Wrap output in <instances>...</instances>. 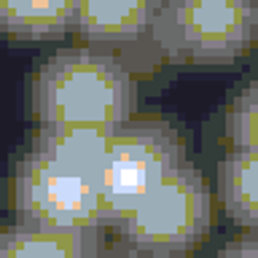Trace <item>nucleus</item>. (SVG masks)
Here are the masks:
<instances>
[{
    "label": "nucleus",
    "mask_w": 258,
    "mask_h": 258,
    "mask_svg": "<svg viewBox=\"0 0 258 258\" xmlns=\"http://www.w3.org/2000/svg\"><path fill=\"white\" fill-rule=\"evenodd\" d=\"M159 0H78V35L97 48L126 46L151 32Z\"/></svg>",
    "instance_id": "obj_6"
},
{
    "label": "nucleus",
    "mask_w": 258,
    "mask_h": 258,
    "mask_svg": "<svg viewBox=\"0 0 258 258\" xmlns=\"http://www.w3.org/2000/svg\"><path fill=\"white\" fill-rule=\"evenodd\" d=\"M218 258H258V234H242V237L226 242Z\"/></svg>",
    "instance_id": "obj_13"
},
{
    "label": "nucleus",
    "mask_w": 258,
    "mask_h": 258,
    "mask_svg": "<svg viewBox=\"0 0 258 258\" xmlns=\"http://www.w3.org/2000/svg\"><path fill=\"white\" fill-rule=\"evenodd\" d=\"M255 46H258V30H255Z\"/></svg>",
    "instance_id": "obj_15"
},
{
    "label": "nucleus",
    "mask_w": 258,
    "mask_h": 258,
    "mask_svg": "<svg viewBox=\"0 0 258 258\" xmlns=\"http://www.w3.org/2000/svg\"><path fill=\"white\" fill-rule=\"evenodd\" d=\"M185 164V145L167 118H132L110 137L108 159L97 175L105 226L132 215L177 167Z\"/></svg>",
    "instance_id": "obj_3"
},
{
    "label": "nucleus",
    "mask_w": 258,
    "mask_h": 258,
    "mask_svg": "<svg viewBox=\"0 0 258 258\" xmlns=\"http://www.w3.org/2000/svg\"><path fill=\"white\" fill-rule=\"evenodd\" d=\"M258 0H185L159 6L151 38L185 68H226L255 46Z\"/></svg>",
    "instance_id": "obj_2"
},
{
    "label": "nucleus",
    "mask_w": 258,
    "mask_h": 258,
    "mask_svg": "<svg viewBox=\"0 0 258 258\" xmlns=\"http://www.w3.org/2000/svg\"><path fill=\"white\" fill-rule=\"evenodd\" d=\"M169 3H185V0H159V6H169Z\"/></svg>",
    "instance_id": "obj_14"
},
{
    "label": "nucleus",
    "mask_w": 258,
    "mask_h": 258,
    "mask_svg": "<svg viewBox=\"0 0 258 258\" xmlns=\"http://www.w3.org/2000/svg\"><path fill=\"white\" fill-rule=\"evenodd\" d=\"M135 110L137 81L108 48H62L40 62L30 81V113L38 126H97L116 135Z\"/></svg>",
    "instance_id": "obj_1"
},
{
    "label": "nucleus",
    "mask_w": 258,
    "mask_h": 258,
    "mask_svg": "<svg viewBox=\"0 0 258 258\" xmlns=\"http://www.w3.org/2000/svg\"><path fill=\"white\" fill-rule=\"evenodd\" d=\"M102 229H56L14 221L0 237V258H100Z\"/></svg>",
    "instance_id": "obj_7"
},
{
    "label": "nucleus",
    "mask_w": 258,
    "mask_h": 258,
    "mask_svg": "<svg viewBox=\"0 0 258 258\" xmlns=\"http://www.w3.org/2000/svg\"><path fill=\"white\" fill-rule=\"evenodd\" d=\"M213 226V191L194 164L177 167L132 215L113 226L159 258L188 253Z\"/></svg>",
    "instance_id": "obj_4"
},
{
    "label": "nucleus",
    "mask_w": 258,
    "mask_h": 258,
    "mask_svg": "<svg viewBox=\"0 0 258 258\" xmlns=\"http://www.w3.org/2000/svg\"><path fill=\"white\" fill-rule=\"evenodd\" d=\"M110 137L97 126H38L32 151L97 177L108 159Z\"/></svg>",
    "instance_id": "obj_9"
},
{
    "label": "nucleus",
    "mask_w": 258,
    "mask_h": 258,
    "mask_svg": "<svg viewBox=\"0 0 258 258\" xmlns=\"http://www.w3.org/2000/svg\"><path fill=\"white\" fill-rule=\"evenodd\" d=\"M100 258H159V255H153L148 247L140 245V242L124 237V234H116L113 239H108L102 245Z\"/></svg>",
    "instance_id": "obj_12"
},
{
    "label": "nucleus",
    "mask_w": 258,
    "mask_h": 258,
    "mask_svg": "<svg viewBox=\"0 0 258 258\" xmlns=\"http://www.w3.org/2000/svg\"><path fill=\"white\" fill-rule=\"evenodd\" d=\"M78 24V0H0V27L22 43L51 40Z\"/></svg>",
    "instance_id": "obj_8"
},
{
    "label": "nucleus",
    "mask_w": 258,
    "mask_h": 258,
    "mask_svg": "<svg viewBox=\"0 0 258 258\" xmlns=\"http://www.w3.org/2000/svg\"><path fill=\"white\" fill-rule=\"evenodd\" d=\"M16 221L56 229H105L97 177L27 151L11 175Z\"/></svg>",
    "instance_id": "obj_5"
},
{
    "label": "nucleus",
    "mask_w": 258,
    "mask_h": 258,
    "mask_svg": "<svg viewBox=\"0 0 258 258\" xmlns=\"http://www.w3.org/2000/svg\"><path fill=\"white\" fill-rule=\"evenodd\" d=\"M226 137L231 148L258 151V76L250 78L229 102Z\"/></svg>",
    "instance_id": "obj_11"
},
{
    "label": "nucleus",
    "mask_w": 258,
    "mask_h": 258,
    "mask_svg": "<svg viewBox=\"0 0 258 258\" xmlns=\"http://www.w3.org/2000/svg\"><path fill=\"white\" fill-rule=\"evenodd\" d=\"M218 197L234 223L258 234V151L231 148L221 159Z\"/></svg>",
    "instance_id": "obj_10"
}]
</instances>
